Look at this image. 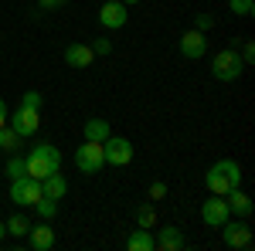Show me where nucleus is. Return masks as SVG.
Wrapping results in <instances>:
<instances>
[{
	"mask_svg": "<svg viewBox=\"0 0 255 251\" xmlns=\"http://www.w3.org/2000/svg\"><path fill=\"white\" fill-rule=\"evenodd\" d=\"M238 183H242V167L235 160H218L215 167H208V173H204V187L215 197H225L228 190H235Z\"/></svg>",
	"mask_w": 255,
	"mask_h": 251,
	"instance_id": "1",
	"label": "nucleus"
},
{
	"mask_svg": "<svg viewBox=\"0 0 255 251\" xmlns=\"http://www.w3.org/2000/svg\"><path fill=\"white\" fill-rule=\"evenodd\" d=\"M24 163H27V176L44 180V176L61 170V153H58V146H51V143H38V146H31V153L24 156Z\"/></svg>",
	"mask_w": 255,
	"mask_h": 251,
	"instance_id": "2",
	"label": "nucleus"
},
{
	"mask_svg": "<svg viewBox=\"0 0 255 251\" xmlns=\"http://www.w3.org/2000/svg\"><path fill=\"white\" fill-rule=\"evenodd\" d=\"M221 241H225V248H232V251H249L252 248V241H255V234H252V224L242 217V221H225L221 228Z\"/></svg>",
	"mask_w": 255,
	"mask_h": 251,
	"instance_id": "3",
	"label": "nucleus"
},
{
	"mask_svg": "<svg viewBox=\"0 0 255 251\" xmlns=\"http://www.w3.org/2000/svg\"><path fill=\"white\" fill-rule=\"evenodd\" d=\"M242 72H245V61L238 58V51H232V48L218 51L211 58V75L218 82H235V78H242Z\"/></svg>",
	"mask_w": 255,
	"mask_h": 251,
	"instance_id": "4",
	"label": "nucleus"
},
{
	"mask_svg": "<svg viewBox=\"0 0 255 251\" xmlns=\"http://www.w3.org/2000/svg\"><path fill=\"white\" fill-rule=\"evenodd\" d=\"M7 126L14 129V133L24 139V136H34L41 129V109H34V105H24L20 102L17 105V112L14 116H7Z\"/></svg>",
	"mask_w": 255,
	"mask_h": 251,
	"instance_id": "5",
	"label": "nucleus"
},
{
	"mask_svg": "<svg viewBox=\"0 0 255 251\" xmlns=\"http://www.w3.org/2000/svg\"><path fill=\"white\" fill-rule=\"evenodd\" d=\"M75 167L82 173H99L106 167V156H102V143L96 139H85L79 150H75Z\"/></svg>",
	"mask_w": 255,
	"mask_h": 251,
	"instance_id": "6",
	"label": "nucleus"
},
{
	"mask_svg": "<svg viewBox=\"0 0 255 251\" xmlns=\"http://www.w3.org/2000/svg\"><path fill=\"white\" fill-rule=\"evenodd\" d=\"M38 197H44L41 193V180H34V176H17V180H10V200L17 204V207H34V200Z\"/></svg>",
	"mask_w": 255,
	"mask_h": 251,
	"instance_id": "7",
	"label": "nucleus"
},
{
	"mask_svg": "<svg viewBox=\"0 0 255 251\" xmlns=\"http://www.w3.org/2000/svg\"><path fill=\"white\" fill-rule=\"evenodd\" d=\"M102 156H106V163H113V167H126L129 160H133V143L126 139V136H106L102 139Z\"/></svg>",
	"mask_w": 255,
	"mask_h": 251,
	"instance_id": "8",
	"label": "nucleus"
},
{
	"mask_svg": "<svg viewBox=\"0 0 255 251\" xmlns=\"http://www.w3.org/2000/svg\"><path fill=\"white\" fill-rule=\"evenodd\" d=\"M126 20H129V10H126L123 0H106V3L99 7V24H102L106 31H119V27H126Z\"/></svg>",
	"mask_w": 255,
	"mask_h": 251,
	"instance_id": "9",
	"label": "nucleus"
},
{
	"mask_svg": "<svg viewBox=\"0 0 255 251\" xmlns=\"http://www.w3.org/2000/svg\"><path fill=\"white\" fill-rule=\"evenodd\" d=\"M201 217H204V224L208 228H221L228 217H232V211H228V204H225V197H208L204 204H201Z\"/></svg>",
	"mask_w": 255,
	"mask_h": 251,
	"instance_id": "10",
	"label": "nucleus"
},
{
	"mask_svg": "<svg viewBox=\"0 0 255 251\" xmlns=\"http://www.w3.org/2000/svg\"><path fill=\"white\" fill-rule=\"evenodd\" d=\"M204 51H208V34H201V31H187V34H180V55L184 58H204Z\"/></svg>",
	"mask_w": 255,
	"mask_h": 251,
	"instance_id": "11",
	"label": "nucleus"
},
{
	"mask_svg": "<svg viewBox=\"0 0 255 251\" xmlns=\"http://www.w3.org/2000/svg\"><path fill=\"white\" fill-rule=\"evenodd\" d=\"M92 61H96V51L89 44H68L65 48V65H72V68H89Z\"/></svg>",
	"mask_w": 255,
	"mask_h": 251,
	"instance_id": "12",
	"label": "nucleus"
},
{
	"mask_svg": "<svg viewBox=\"0 0 255 251\" xmlns=\"http://www.w3.org/2000/svg\"><path fill=\"white\" fill-rule=\"evenodd\" d=\"M225 204H228V211L238 214V217H249V214H252V197L242 190V187H235V190L225 193Z\"/></svg>",
	"mask_w": 255,
	"mask_h": 251,
	"instance_id": "13",
	"label": "nucleus"
},
{
	"mask_svg": "<svg viewBox=\"0 0 255 251\" xmlns=\"http://www.w3.org/2000/svg\"><path fill=\"white\" fill-rule=\"evenodd\" d=\"M31 248L34 251H48V248H55V228L48 224V221H41L38 228H31Z\"/></svg>",
	"mask_w": 255,
	"mask_h": 251,
	"instance_id": "14",
	"label": "nucleus"
},
{
	"mask_svg": "<svg viewBox=\"0 0 255 251\" xmlns=\"http://www.w3.org/2000/svg\"><path fill=\"white\" fill-rule=\"evenodd\" d=\"M41 193H44V197H51V200H61V197L68 193V180H65L61 173L44 176V180H41Z\"/></svg>",
	"mask_w": 255,
	"mask_h": 251,
	"instance_id": "15",
	"label": "nucleus"
},
{
	"mask_svg": "<svg viewBox=\"0 0 255 251\" xmlns=\"http://www.w3.org/2000/svg\"><path fill=\"white\" fill-rule=\"evenodd\" d=\"M153 241H157L160 251H177V248H184V234H180V228H160V234L153 238Z\"/></svg>",
	"mask_w": 255,
	"mask_h": 251,
	"instance_id": "16",
	"label": "nucleus"
},
{
	"mask_svg": "<svg viewBox=\"0 0 255 251\" xmlns=\"http://www.w3.org/2000/svg\"><path fill=\"white\" fill-rule=\"evenodd\" d=\"M126 248H129V251H153V248H157V241H153V231H146V228H136V231L126 238Z\"/></svg>",
	"mask_w": 255,
	"mask_h": 251,
	"instance_id": "17",
	"label": "nucleus"
},
{
	"mask_svg": "<svg viewBox=\"0 0 255 251\" xmlns=\"http://www.w3.org/2000/svg\"><path fill=\"white\" fill-rule=\"evenodd\" d=\"M82 133H85V139H96V143H102L106 136L113 133V126H109V119H89Z\"/></svg>",
	"mask_w": 255,
	"mask_h": 251,
	"instance_id": "18",
	"label": "nucleus"
},
{
	"mask_svg": "<svg viewBox=\"0 0 255 251\" xmlns=\"http://www.w3.org/2000/svg\"><path fill=\"white\" fill-rule=\"evenodd\" d=\"M7 224V234H14V238H24V234L31 231V221L27 217H20V214H14L10 221H3Z\"/></svg>",
	"mask_w": 255,
	"mask_h": 251,
	"instance_id": "19",
	"label": "nucleus"
},
{
	"mask_svg": "<svg viewBox=\"0 0 255 251\" xmlns=\"http://www.w3.org/2000/svg\"><path fill=\"white\" fill-rule=\"evenodd\" d=\"M34 207H38L41 221H51V217L58 214V200H51V197H38V200H34Z\"/></svg>",
	"mask_w": 255,
	"mask_h": 251,
	"instance_id": "20",
	"label": "nucleus"
},
{
	"mask_svg": "<svg viewBox=\"0 0 255 251\" xmlns=\"http://www.w3.org/2000/svg\"><path fill=\"white\" fill-rule=\"evenodd\" d=\"M136 228H146V231H153V228H157V211H153L150 204L136 211Z\"/></svg>",
	"mask_w": 255,
	"mask_h": 251,
	"instance_id": "21",
	"label": "nucleus"
},
{
	"mask_svg": "<svg viewBox=\"0 0 255 251\" xmlns=\"http://www.w3.org/2000/svg\"><path fill=\"white\" fill-rule=\"evenodd\" d=\"M17 143H20V136L14 133L10 126H3V129H0V150H3V153H14V150H17Z\"/></svg>",
	"mask_w": 255,
	"mask_h": 251,
	"instance_id": "22",
	"label": "nucleus"
},
{
	"mask_svg": "<svg viewBox=\"0 0 255 251\" xmlns=\"http://www.w3.org/2000/svg\"><path fill=\"white\" fill-rule=\"evenodd\" d=\"M228 7H232V14H238V17H252L255 14V0H228Z\"/></svg>",
	"mask_w": 255,
	"mask_h": 251,
	"instance_id": "23",
	"label": "nucleus"
},
{
	"mask_svg": "<svg viewBox=\"0 0 255 251\" xmlns=\"http://www.w3.org/2000/svg\"><path fill=\"white\" fill-rule=\"evenodd\" d=\"M24 173H27L24 156H10V160H7V176H10V180H17V176H24Z\"/></svg>",
	"mask_w": 255,
	"mask_h": 251,
	"instance_id": "24",
	"label": "nucleus"
},
{
	"mask_svg": "<svg viewBox=\"0 0 255 251\" xmlns=\"http://www.w3.org/2000/svg\"><path fill=\"white\" fill-rule=\"evenodd\" d=\"M211 27H215V17H211V14H197V17H194V31L208 34Z\"/></svg>",
	"mask_w": 255,
	"mask_h": 251,
	"instance_id": "25",
	"label": "nucleus"
},
{
	"mask_svg": "<svg viewBox=\"0 0 255 251\" xmlns=\"http://www.w3.org/2000/svg\"><path fill=\"white\" fill-rule=\"evenodd\" d=\"M89 48H92L96 55H109V51H113V41H109V38H96Z\"/></svg>",
	"mask_w": 255,
	"mask_h": 251,
	"instance_id": "26",
	"label": "nucleus"
},
{
	"mask_svg": "<svg viewBox=\"0 0 255 251\" xmlns=\"http://www.w3.org/2000/svg\"><path fill=\"white\" fill-rule=\"evenodd\" d=\"M20 102H24V105H34V109H41V92H24V95H20Z\"/></svg>",
	"mask_w": 255,
	"mask_h": 251,
	"instance_id": "27",
	"label": "nucleus"
},
{
	"mask_svg": "<svg viewBox=\"0 0 255 251\" xmlns=\"http://www.w3.org/2000/svg\"><path fill=\"white\" fill-rule=\"evenodd\" d=\"M65 3H68V0H38V7H41V10H61Z\"/></svg>",
	"mask_w": 255,
	"mask_h": 251,
	"instance_id": "28",
	"label": "nucleus"
},
{
	"mask_svg": "<svg viewBox=\"0 0 255 251\" xmlns=\"http://www.w3.org/2000/svg\"><path fill=\"white\" fill-rule=\"evenodd\" d=\"M238 58L245 61V65H252V58H255V44H252V41H245V48H242V55H238Z\"/></svg>",
	"mask_w": 255,
	"mask_h": 251,
	"instance_id": "29",
	"label": "nucleus"
},
{
	"mask_svg": "<svg viewBox=\"0 0 255 251\" xmlns=\"http://www.w3.org/2000/svg\"><path fill=\"white\" fill-rule=\"evenodd\" d=\"M167 197V183H150V200H160Z\"/></svg>",
	"mask_w": 255,
	"mask_h": 251,
	"instance_id": "30",
	"label": "nucleus"
},
{
	"mask_svg": "<svg viewBox=\"0 0 255 251\" xmlns=\"http://www.w3.org/2000/svg\"><path fill=\"white\" fill-rule=\"evenodd\" d=\"M3 126H7V102L0 98V129H3Z\"/></svg>",
	"mask_w": 255,
	"mask_h": 251,
	"instance_id": "31",
	"label": "nucleus"
},
{
	"mask_svg": "<svg viewBox=\"0 0 255 251\" xmlns=\"http://www.w3.org/2000/svg\"><path fill=\"white\" fill-rule=\"evenodd\" d=\"M3 234H7V224H3V221H0V238H3Z\"/></svg>",
	"mask_w": 255,
	"mask_h": 251,
	"instance_id": "32",
	"label": "nucleus"
},
{
	"mask_svg": "<svg viewBox=\"0 0 255 251\" xmlns=\"http://www.w3.org/2000/svg\"><path fill=\"white\" fill-rule=\"evenodd\" d=\"M123 3H126V7H133V3H139V0H123Z\"/></svg>",
	"mask_w": 255,
	"mask_h": 251,
	"instance_id": "33",
	"label": "nucleus"
},
{
	"mask_svg": "<svg viewBox=\"0 0 255 251\" xmlns=\"http://www.w3.org/2000/svg\"><path fill=\"white\" fill-rule=\"evenodd\" d=\"M0 38H3V34H0Z\"/></svg>",
	"mask_w": 255,
	"mask_h": 251,
	"instance_id": "34",
	"label": "nucleus"
}]
</instances>
